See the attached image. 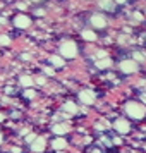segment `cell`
I'll return each instance as SVG.
<instances>
[{"instance_id":"cell-1","label":"cell","mask_w":146,"mask_h":153,"mask_svg":"<svg viewBox=\"0 0 146 153\" xmlns=\"http://www.w3.org/2000/svg\"><path fill=\"white\" fill-rule=\"evenodd\" d=\"M125 112H127L132 119H143L145 117V107L136 103V102H129V103L125 105Z\"/></svg>"},{"instance_id":"cell-2","label":"cell","mask_w":146,"mask_h":153,"mask_svg":"<svg viewBox=\"0 0 146 153\" xmlns=\"http://www.w3.org/2000/svg\"><path fill=\"white\" fill-rule=\"evenodd\" d=\"M60 53L67 59H74L77 53V48H76V43L74 42H64L62 47H60Z\"/></svg>"},{"instance_id":"cell-3","label":"cell","mask_w":146,"mask_h":153,"mask_svg":"<svg viewBox=\"0 0 146 153\" xmlns=\"http://www.w3.org/2000/svg\"><path fill=\"white\" fill-rule=\"evenodd\" d=\"M120 71L125 72V74H132V72L138 71V64L134 62V60H122L120 62Z\"/></svg>"},{"instance_id":"cell-4","label":"cell","mask_w":146,"mask_h":153,"mask_svg":"<svg viewBox=\"0 0 146 153\" xmlns=\"http://www.w3.org/2000/svg\"><path fill=\"white\" fill-rule=\"evenodd\" d=\"M79 100L83 102L84 105H93V102H95V93L90 90H84L79 93Z\"/></svg>"},{"instance_id":"cell-5","label":"cell","mask_w":146,"mask_h":153,"mask_svg":"<svg viewBox=\"0 0 146 153\" xmlns=\"http://www.w3.org/2000/svg\"><path fill=\"white\" fill-rule=\"evenodd\" d=\"M113 127H115L120 134H125V132L131 131V126L127 124V120H124V119H119V120H115V122H113Z\"/></svg>"},{"instance_id":"cell-6","label":"cell","mask_w":146,"mask_h":153,"mask_svg":"<svg viewBox=\"0 0 146 153\" xmlns=\"http://www.w3.org/2000/svg\"><path fill=\"white\" fill-rule=\"evenodd\" d=\"M14 24L17 26V28H28L29 24H31V19H29L28 16H17Z\"/></svg>"},{"instance_id":"cell-7","label":"cell","mask_w":146,"mask_h":153,"mask_svg":"<svg viewBox=\"0 0 146 153\" xmlns=\"http://www.w3.org/2000/svg\"><path fill=\"white\" fill-rule=\"evenodd\" d=\"M91 24H93L95 28L102 29V28H105V26H107V21H105L103 16H93V17H91Z\"/></svg>"},{"instance_id":"cell-8","label":"cell","mask_w":146,"mask_h":153,"mask_svg":"<svg viewBox=\"0 0 146 153\" xmlns=\"http://www.w3.org/2000/svg\"><path fill=\"white\" fill-rule=\"evenodd\" d=\"M45 150V139L38 138L36 141H33V152H43Z\"/></svg>"},{"instance_id":"cell-9","label":"cell","mask_w":146,"mask_h":153,"mask_svg":"<svg viewBox=\"0 0 146 153\" xmlns=\"http://www.w3.org/2000/svg\"><path fill=\"white\" fill-rule=\"evenodd\" d=\"M83 38L84 40H88V42H95V40H96V35H95V31H91V29H84L83 31Z\"/></svg>"},{"instance_id":"cell-10","label":"cell","mask_w":146,"mask_h":153,"mask_svg":"<svg viewBox=\"0 0 146 153\" xmlns=\"http://www.w3.org/2000/svg\"><path fill=\"white\" fill-rule=\"evenodd\" d=\"M52 131L55 132V134H65V132H67V126L65 124H57V126L52 127Z\"/></svg>"},{"instance_id":"cell-11","label":"cell","mask_w":146,"mask_h":153,"mask_svg":"<svg viewBox=\"0 0 146 153\" xmlns=\"http://www.w3.org/2000/svg\"><path fill=\"white\" fill-rule=\"evenodd\" d=\"M52 146H53L55 150H62V148H65V146H67V143H65V139L59 138V139H55V141L52 143Z\"/></svg>"},{"instance_id":"cell-12","label":"cell","mask_w":146,"mask_h":153,"mask_svg":"<svg viewBox=\"0 0 146 153\" xmlns=\"http://www.w3.org/2000/svg\"><path fill=\"white\" fill-rule=\"evenodd\" d=\"M110 64H112L110 59H108V57H105V59H100V60L96 62V67H98V69H105V67H108Z\"/></svg>"},{"instance_id":"cell-13","label":"cell","mask_w":146,"mask_h":153,"mask_svg":"<svg viewBox=\"0 0 146 153\" xmlns=\"http://www.w3.org/2000/svg\"><path fill=\"white\" fill-rule=\"evenodd\" d=\"M64 110L69 112V114H76V112H77V107L72 103V102H67V103L64 105Z\"/></svg>"},{"instance_id":"cell-14","label":"cell","mask_w":146,"mask_h":153,"mask_svg":"<svg viewBox=\"0 0 146 153\" xmlns=\"http://www.w3.org/2000/svg\"><path fill=\"white\" fill-rule=\"evenodd\" d=\"M100 7L107 9V10H113V4H112L110 0H100Z\"/></svg>"},{"instance_id":"cell-15","label":"cell","mask_w":146,"mask_h":153,"mask_svg":"<svg viewBox=\"0 0 146 153\" xmlns=\"http://www.w3.org/2000/svg\"><path fill=\"white\" fill-rule=\"evenodd\" d=\"M21 84L28 88V86H31V84H33V79H31L29 76H22V77H21Z\"/></svg>"},{"instance_id":"cell-16","label":"cell","mask_w":146,"mask_h":153,"mask_svg":"<svg viewBox=\"0 0 146 153\" xmlns=\"http://www.w3.org/2000/svg\"><path fill=\"white\" fill-rule=\"evenodd\" d=\"M52 64H53V65H57V67H60V65L64 64V60L60 59V57H52Z\"/></svg>"},{"instance_id":"cell-17","label":"cell","mask_w":146,"mask_h":153,"mask_svg":"<svg viewBox=\"0 0 146 153\" xmlns=\"http://www.w3.org/2000/svg\"><path fill=\"white\" fill-rule=\"evenodd\" d=\"M9 43H10V38H9L7 35L0 36V45H4V47H5V45H9Z\"/></svg>"},{"instance_id":"cell-18","label":"cell","mask_w":146,"mask_h":153,"mask_svg":"<svg viewBox=\"0 0 146 153\" xmlns=\"http://www.w3.org/2000/svg\"><path fill=\"white\" fill-rule=\"evenodd\" d=\"M24 97H26V98H33V97H35V91H33V90H28L26 93H24Z\"/></svg>"},{"instance_id":"cell-19","label":"cell","mask_w":146,"mask_h":153,"mask_svg":"<svg viewBox=\"0 0 146 153\" xmlns=\"http://www.w3.org/2000/svg\"><path fill=\"white\" fill-rule=\"evenodd\" d=\"M134 57H136V60H139V62H141V60H145V57L141 55V53H134Z\"/></svg>"},{"instance_id":"cell-20","label":"cell","mask_w":146,"mask_h":153,"mask_svg":"<svg viewBox=\"0 0 146 153\" xmlns=\"http://www.w3.org/2000/svg\"><path fill=\"white\" fill-rule=\"evenodd\" d=\"M26 141H28V143H33V141H35V134H29L28 138H26Z\"/></svg>"},{"instance_id":"cell-21","label":"cell","mask_w":146,"mask_h":153,"mask_svg":"<svg viewBox=\"0 0 146 153\" xmlns=\"http://www.w3.org/2000/svg\"><path fill=\"white\" fill-rule=\"evenodd\" d=\"M45 72H47V74H53V69H52V67H47V69H45Z\"/></svg>"},{"instance_id":"cell-22","label":"cell","mask_w":146,"mask_h":153,"mask_svg":"<svg viewBox=\"0 0 146 153\" xmlns=\"http://www.w3.org/2000/svg\"><path fill=\"white\" fill-rule=\"evenodd\" d=\"M36 83H38V84H43V83H45V79H43V77H38V79H36Z\"/></svg>"},{"instance_id":"cell-23","label":"cell","mask_w":146,"mask_h":153,"mask_svg":"<svg viewBox=\"0 0 146 153\" xmlns=\"http://www.w3.org/2000/svg\"><path fill=\"white\" fill-rule=\"evenodd\" d=\"M134 16H136V19H138V21H141V19H143V16L139 14V12H136V14H134Z\"/></svg>"},{"instance_id":"cell-24","label":"cell","mask_w":146,"mask_h":153,"mask_svg":"<svg viewBox=\"0 0 146 153\" xmlns=\"http://www.w3.org/2000/svg\"><path fill=\"white\" fill-rule=\"evenodd\" d=\"M115 2H117V4H124L125 0H115Z\"/></svg>"},{"instance_id":"cell-25","label":"cell","mask_w":146,"mask_h":153,"mask_svg":"<svg viewBox=\"0 0 146 153\" xmlns=\"http://www.w3.org/2000/svg\"><path fill=\"white\" fill-rule=\"evenodd\" d=\"M91 153H100V152H98V150H95V152H91Z\"/></svg>"},{"instance_id":"cell-26","label":"cell","mask_w":146,"mask_h":153,"mask_svg":"<svg viewBox=\"0 0 146 153\" xmlns=\"http://www.w3.org/2000/svg\"><path fill=\"white\" fill-rule=\"evenodd\" d=\"M2 119H4V115H2V114H0V120H2Z\"/></svg>"},{"instance_id":"cell-27","label":"cell","mask_w":146,"mask_h":153,"mask_svg":"<svg viewBox=\"0 0 146 153\" xmlns=\"http://www.w3.org/2000/svg\"><path fill=\"white\" fill-rule=\"evenodd\" d=\"M0 143H2V134H0Z\"/></svg>"},{"instance_id":"cell-28","label":"cell","mask_w":146,"mask_h":153,"mask_svg":"<svg viewBox=\"0 0 146 153\" xmlns=\"http://www.w3.org/2000/svg\"><path fill=\"white\" fill-rule=\"evenodd\" d=\"M35 2H40V0H35Z\"/></svg>"}]
</instances>
